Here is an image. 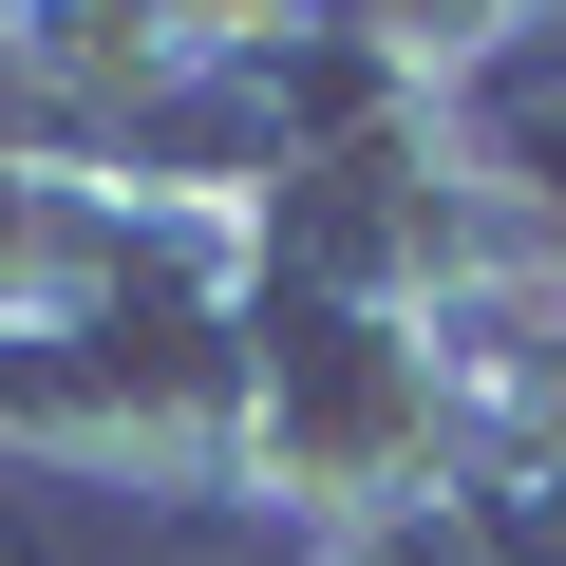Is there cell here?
<instances>
[{
    "instance_id": "obj_1",
    "label": "cell",
    "mask_w": 566,
    "mask_h": 566,
    "mask_svg": "<svg viewBox=\"0 0 566 566\" xmlns=\"http://www.w3.org/2000/svg\"><path fill=\"white\" fill-rule=\"evenodd\" d=\"M227 303H245L227 491H264V510H283V566L359 547L378 510L472 491L453 397H434V322H397V303H322V283H245V264H227Z\"/></svg>"
},
{
    "instance_id": "obj_2",
    "label": "cell",
    "mask_w": 566,
    "mask_h": 566,
    "mask_svg": "<svg viewBox=\"0 0 566 566\" xmlns=\"http://www.w3.org/2000/svg\"><path fill=\"white\" fill-rule=\"evenodd\" d=\"M322 20H340V39H378V57H416V76L453 95V76H491V57L547 20V0H322Z\"/></svg>"
}]
</instances>
